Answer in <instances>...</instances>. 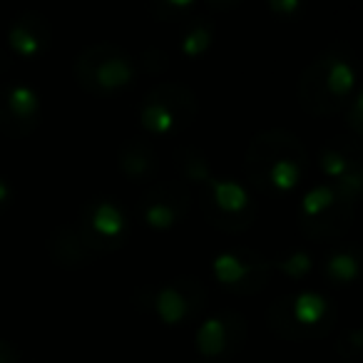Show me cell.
Masks as SVG:
<instances>
[{"instance_id": "obj_1", "label": "cell", "mask_w": 363, "mask_h": 363, "mask_svg": "<svg viewBox=\"0 0 363 363\" xmlns=\"http://www.w3.org/2000/svg\"><path fill=\"white\" fill-rule=\"evenodd\" d=\"M308 157L294 132L272 127L252 137L244 155V174L249 187L264 197H286L306 177Z\"/></svg>"}, {"instance_id": "obj_2", "label": "cell", "mask_w": 363, "mask_h": 363, "mask_svg": "<svg viewBox=\"0 0 363 363\" xmlns=\"http://www.w3.org/2000/svg\"><path fill=\"white\" fill-rule=\"evenodd\" d=\"M358 92L356 52L348 43L336 40L321 50L298 77V105L311 117L338 115Z\"/></svg>"}, {"instance_id": "obj_3", "label": "cell", "mask_w": 363, "mask_h": 363, "mask_svg": "<svg viewBox=\"0 0 363 363\" xmlns=\"http://www.w3.org/2000/svg\"><path fill=\"white\" fill-rule=\"evenodd\" d=\"M267 323L279 338L311 341L331 333L336 323V306L331 298L316 291L279 296L267 308Z\"/></svg>"}, {"instance_id": "obj_4", "label": "cell", "mask_w": 363, "mask_h": 363, "mask_svg": "<svg viewBox=\"0 0 363 363\" xmlns=\"http://www.w3.org/2000/svg\"><path fill=\"white\" fill-rule=\"evenodd\" d=\"M75 80L92 97H120L137 80V65L115 43H92L77 55Z\"/></svg>"}, {"instance_id": "obj_5", "label": "cell", "mask_w": 363, "mask_h": 363, "mask_svg": "<svg viewBox=\"0 0 363 363\" xmlns=\"http://www.w3.org/2000/svg\"><path fill=\"white\" fill-rule=\"evenodd\" d=\"M199 112L197 95L182 82H160L140 102V125L147 137H177Z\"/></svg>"}, {"instance_id": "obj_6", "label": "cell", "mask_w": 363, "mask_h": 363, "mask_svg": "<svg viewBox=\"0 0 363 363\" xmlns=\"http://www.w3.org/2000/svg\"><path fill=\"white\" fill-rule=\"evenodd\" d=\"M202 214L214 229L239 234L257 219V199L234 177L212 174L202 184Z\"/></svg>"}, {"instance_id": "obj_7", "label": "cell", "mask_w": 363, "mask_h": 363, "mask_svg": "<svg viewBox=\"0 0 363 363\" xmlns=\"http://www.w3.org/2000/svg\"><path fill=\"white\" fill-rule=\"evenodd\" d=\"M353 209L333 184H316L298 202V227L311 242H336L353 224Z\"/></svg>"}, {"instance_id": "obj_8", "label": "cell", "mask_w": 363, "mask_h": 363, "mask_svg": "<svg viewBox=\"0 0 363 363\" xmlns=\"http://www.w3.org/2000/svg\"><path fill=\"white\" fill-rule=\"evenodd\" d=\"M72 224L97 257L107 252H117L127 242V227H130L125 207L115 197L87 199Z\"/></svg>"}, {"instance_id": "obj_9", "label": "cell", "mask_w": 363, "mask_h": 363, "mask_svg": "<svg viewBox=\"0 0 363 363\" xmlns=\"http://www.w3.org/2000/svg\"><path fill=\"white\" fill-rule=\"evenodd\" d=\"M147 306L169 326L189 323L207 306V289L197 277H174L147 291Z\"/></svg>"}, {"instance_id": "obj_10", "label": "cell", "mask_w": 363, "mask_h": 363, "mask_svg": "<svg viewBox=\"0 0 363 363\" xmlns=\"http://www.w3.org/2000/svg\"><path fill=\"white\" fill-rule=\"evenodd\" d=\"M318 167L343 199L358 204L363 187V152L356 137H331L318 150Z\"/></svg>"}, {"instance_id": "obj_11", "label": "cell", "mask_w": 363, "mask_h": 363, "mask_svg": "<svg viewBox=\"0 0 363 363\" xmlns=\"http://www.w3.org/2000/svg\"><path fill=\"white\" fill-rule=\"evenodd\" d=\"M214 279L232 294H257L267 286L269 281V262L264 254L249 247H234L222 252L212 264Z\"/></svg>"}, {"instance_id": "obj_12", "label": "cell", "mask_w": 363, "mask_h": 363, "mask_svg": "<svg viewBox=\"0 0 363 363\" xmlns=\"http://www.w3.org/2000/svg\"><path fill=\"white\" fill-rule=\"evenodd\" d=\"M192 212V194L179 179L155 182L140 199V217L155 232H167L189 217Z\"/></svg>"}, {"instance_id": "obj_13", "label": "cell", "mask_w": 363, "mask_h": 363, "mask_svg": "<svg viewBox=\"0 0 363 363\" xmlns=\"http://www.w3.org/2000/svg\"><path fill=\"white\" fill-rule=\"evenodd\" d=\"M43 120V100L35 87L26 82L0 85V132L13 140L33 135Z\"/></svg>"}, {"instance_id": "obj_14", "label": "cell", "mask_w": 363, "mask_h": 363, "mask_svg": "<svg viewBox=\"0 0 363 363\" xmlns=\"http://www.w3.org/2000/svg\"><path fill=\"white\" fill-rule=\"evenodd\" d=\"M247 341V321L237 311H219L199 326L197 348L207 358H229Z\"/></svg>"}, {"instance_id": "obj_15", "label": "cell", "mask_w": 363, "mask_h": 363, "mask_svg": "<svg viewBox=\"0 0 363 363\" xmlns=\"http://www.w3.org/2000/svg\"><path fill=\"white\" fill-rule=\"evenodd\" d=\"M52 40V26L43 13L38 11H23L11 21L6 33L8 50L26 60H35L50 48Z\"/></svg>"}, {"instance_id": "obj_16", "label": "cell", "mask_w": 363, "mask_h": 363, "mask_svg": "<svg viewBox=\"0 0 363 363\" xmlns=\"http://www.w3.org/2000/svg\"><path fill=\"white\" fill-rule=\"evenodd\" d=\"M157 167H160L157 152L145 135L130 137V140H125L120 145V152H117V169L130 182H137V184H140V182H152L157 177Z\"/></svg>"}, {"instance_id": "obj_17", "label": "cell", "mask_w": 363, "mask_h": 363, "mask_svg": "<svg viewBox=\"0 0 363 363\" xmlns=\"http://www.w3.org/2000/svg\"><path fill=\"white\" fill-rule=\"evenodd\" d=\"M45 247L52 262L67 269L87 267V264H92L97 259V254L85 244V239L80 237L75 224H60V227L52 229Z\"/></svg>"}, {"instance_id": "obj_18", "label": "cell", "mask_w": 363, "mask_h": 363, "mask_svg": "<svg viewBox=\"0 0 363 363\" xmlns=\"http://www.w3.org/2000/svg\"><path fill=\"white\" fill-rule=\"evenodd\" d=\"M323 274L328 281L333 284H351L361 274V252L353 244H343V247L333 249L323 259Z\"/></svg>"}, {"instance_id": "obj_19", "label": "cell", "mask_w": 363, "mask_h": 363, "mask_svg": "<svg viewBox=\"0 0 363 363\" xmlns=\"http://www.w3.org/2000/svg\"><path fill=\"white\" fill-rule=\"evenodd\" d=\"M214 43V23L204 16H192L184 21V30H182L179 50L182 55H187L189 60H197L212 48Z\"/></svg>"}, {"instance_id": "obj_20", "label": "cell", "mask_w": 363, "mask_h": 363, "mask_svg": "<svg viewBox=\"0 0 363 363\" xmlns=\"http://www.w3.org/2000/svg\"><path fill=\"white\" fill-rule=\"evenodd\" d=\"M174 169L177 174L182 177L179 182H184V184H199L202 187L204 182L212 177V164H209L207 155H204L199 147H179V150L174 152Z\"/></svg>"}, {"instance_id": "obj_21", "label": "cell", "mask_w": 363, "mask_h": 363, "mask_svg": "<svg viewBox=\"0 0 363 363\" xmlns=\"http://www.w3.org/2000/svg\"><path fill=\"white\" fill-rule=\"evenodd\" d=\"M197 0H147V8L157 21L184 23L194 16Z\"/></svg>"}, {"instance_id": "obj_22", "label": "cell", "mask_w": 363, "mask_h": 363, "mask_svg": "<svg viewBox=\"0 0 363 363\" xmlns=\"http://www.w3.org/2000/svg\"><path fill=\"white\" fill-rule=\"evenodd\" d=\"M311 257L306 252H301V249H291V252L281 254V259L277 262V269L281 274H286L289 279H303L311 272Z\"/></svg>"}, {"instance_id": "obj_23", "label": "cell", "mask_w": 363, "mask_h": 363, "mask_svg": "<svg viewBox=\"0 0 363 363\" xmlns=\"http://www.w3.org/2000/svg\"><path fill=\"white\" fill-rule=\"evenodd\" d=\"M267 6L281 21H294V18H298L303 13L306 0H267Z\"/></svg>"}, {"instance_id": "obj_24", "label": "cell", "mask_w": 363, "mask_h": 363, "mask_svg": "<svg viewBox=\"0 0 363 363\" xmlns=\"http://www.w3.org/2000/svg\"><path fill=\"white\" fill-rule=\"evenodd\" d=\"M361 90L356 92V95L348 100V105L343 107V110H348V117H346V122H348V127H351V137H356V140H361V135H363V120H361V110H363V102H361Z\"/></svg>"}, {"instance_id": "obj_25", "label": "cell", "mask_w": 363, "mask_h": 363, "mask_svg": "<svg viewBox=\"0 0 363 363\" xmlns=\"http://www.w3.org/2000/svg\"><path fill=\"white\" fill-rule=\"evenodd\" d=\"M13 197H16V192H13L11 182H8L6 177L0 174V212H6V209L11 207Z\"/></svg>"}, {"instance_id": "obj_26", "label": "cell", "mask_w": 363, "mask_h": 363, "mask_svg": "<svg viewBox=\"0 0 363 363\" xmlns=\"http://www.w3.org/2000/svg\"><path fill=\"white\" fill-rule=\"evenodd\" d=\"M0 363H21V353L13 343L0 341Z\"/></svg>"}, {"instance_id": "obj_27", "label": "cell", "mask_w": 363, "mask_h": 363, "mask_svg": "<svg viewBox=\"0 0 363 363\" xmlns=\"http://www.w3.org/2000/svg\"><path fill=\"white\" fill-rule=\"evenodd\" d=\"M209 6L217 8V11H232V8H237L242 0H207Z\"/></svg>"}]
</instances>
